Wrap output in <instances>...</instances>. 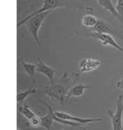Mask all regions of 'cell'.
Segmentation results:
<instances>
[{
    "label": "cell",
    "instance_id": "obj_1",
    "mask_svg": "<svg viewBox=\"0 0 123 130\" xmlns=\"http://www.w3.org/2000/svg\"><path fill=\"white\" fill-rule=\"evenodd\" d=\"M71 75V78H69L68 73L65 72L59 79L54 80L53 84L46 86L42 92L51 99L58 101L59 104L63 105L64 101H66V96L73 81L71 78L74 76V72Z\"/></svg>",
    "mask_w": 123,
    "mask_h": 130
},
{
    "label": "cell",
    "instance_id": "obj_2",
    "mask_svg": "<svg viewBox=\"0 0 123 130\" xmlns=\"http://www.w3.org/2000/svg\"><path fill=\"white\" fill-rule=\"evenodd\" d=\"M75 32L79 36H83V37H86V38H91L96 39V40H99L102 42V44L104 46L110 45V46L117 49L118 51L123 53L122 47L119 46V45L116 42L115 39L113 38V36L110 34L96 32L91 31L89 28L84 27L82 25L81 27H78L76 29Z\"/></svg>",
    "mask_w": 123,
    "mask_h": 130
},
{
    "label": "cell",
    "instance_id": "obj_3",
    "mask_svg": "<svg viewBox=\"0 0 123 130\" xmlns=\"http://www.w3.org/2000/svg\"><path fill=\"white\" fill-rule=\"evenodd\" d=\"M53 10H48L46 12L39 13L38 14H35L34 16L29 18L27 21H25L23 25H25L28 32L34 38L35 41L37 42L38 45H40V41L38 38V31L40 27L42 26L45 19L46 18L48 14L52 12Z\"/></svg>",
    "mask_w": 123,
    "mask_h": 130
},
{
    "label": "cell",
    "instance_id": "obj_4",
    "mask_svg": "<svg viewBox=\"0 0 123 130\" xmlns=\"http://www.w3.org/2000/svg\"><path fill=\"white\" fill-rule=\"evenodd\" d=\"M69 4H70V0H44L42 2V7L38 9L37 11H35L34 13L28 15L25 19L20 20L17 23V27L19 28L29 18L34 16L35 14H38L39 13L46 12V11H48V10H53V9L58 8V7H66L67 9H68L69 7H70Z\"/></svg>",
    "mask_w": 123,
    "mask_h": 130
},
{
    "label": "cell",
    "instance_id": "obj_5",
    "mask_svg": "<svg viewBox=\"0 0 123 130\" xmlns=\"http://www.w3.org/2000/svg\"><path fill=\"white\" fill-rule=\"evenodd\" d=\"M117 105L116 113H113L111 110L107 111V113L112 120V130L122 129V114H123V96H119L115 101Z\"/></svg>",
    "mask_w": 123,
    "mask_h": 130
},
{
    "label": "cell",
    "instance_id": "obj_6",
    "mask_svg": "<svg viewBox=\"0 0 123 130\" xmlns=\"http://www.w3.org/2000/svg\"><path fill=\"white\" fill-rule=\"evenodd\" d=\"M91 31L99 32V33H106L110 34L111 35H115L117 38H121L123 40V36L122 35H119L118 31H115V29L112 28V27L110 25L106 22L103 21L102 20H99L98 23L92 28H89Z\"/></svg>",
    "mask_w": 123,
    "mask_h": 130
},
{
    "label": "cell",
    "instance_id": "obj_7",
    "mask_svg": "<svg viewBox=\"0 0 123 130\" xmlns=\"http://www.w3.org/2000/svg\"><path fill=\"white\" fill-rule=\"evenodd\" d=\"M55 114L58 117L61 118L63 119H66L68 121L71 122H77V123H80L82 124H91L92 122H101L102 121V119L101 118H97V119H90V118H81L77 117H73L67 113H65L63 111H55Z\"/></svg>",
    "mask_w": 123,
    "mask_h": 130
},
{
    "label": "cell",
    "instance_id": "obj_8",
    "mask_svg": "<svg viewBox=\"0 0 123 130\" xmlns=\"http://www.w3.org/2000/svg\"><path fill=\"white\" fill-rule=\"evenodd\" d=\"M38 63L37 64V69H36L37 73H40L44 74L49 80L50 84H53L54 81V75L55 73V69L48 66L42 62V60L40 58H38Z\"/></svg>",
    "mask_w": 123,
    "mask_h": 130
},
{
    "label": "cell",
    "instance_id": "obj_9",
    "mask_svg": "<svg viewBox=\"0 0 123 130\" xmlns=\"http://www.w3.org/2000/svg\"><path fill=\"white\" fill-rule=\"evenodd\" d=\"M39 102L42 103L44 105H45L48 110V113L45 117H40L41 119V126L45 128L47 130H51L52 129V125H53V122L54 121L53 119V113H54V111L52 109L50 105L47 104L46 102L42 101V100H39Z\"/></svg>",
    "mask_w": 123,
    "mask_h": 130
},
{
    "label": "cell",
    "instance_id": "obj_10",
    "mask_svg": "<svg viewBox=\"0 0 123 130\" xmlns=\"http://www.w3.org/2000/svg\"><path fill=\"white\" fill-rule=\"evenodd\" d=\"M101 63L97 60L91 58L83 59L79 63L80 71L79 73H85V72H90L95 70L100 66Z\"/></svg>",
    "mask_w": 123,
    "mask_h": 130
},
{
    "label": "cell",
    "instance_id": "obj_11",
    "mask_svg": "<svg viewBox=\"0 0 123 130\" xmlns=\"http://www.w3.org/2000/svg\"><path fill=\"white\" fill-rule=\"evenodd\" d=\"M97 2L102 7L109 11L114 17H116L117 20L122 24V26L123 27V17H121L117 12L115 7L113 5L111 0H97Z\"/></svg>",
    "mask_w": 123,
    "mask_h": 130
},
{
    "label": "cell",
    "instance_id": "obj_12",
    "mask_svg": "<svg viewBox=\"0 0 123 130\" xmlns=\"http://www.w3.org/2000/svg\"><path fill=\"white\" fill-rule=\"evenodd\" d=\"M91 88V86L84 85L83 84H77L69 89V91L66 96V101L68 100V99H70L71 97H79L83 96L85 89Z\"/></svg>",
    "mask_w": 123,
    "mask_h": 130
},
{
    "label": "cell",
    "instance_id": "obj_13",
    "mask_svg": "<svg viewBox=\"0 0 123 130\" xmlns=\"http://www.w3.org/2000/svg\"><path fill=\"white\" fill-rule=\"evenodd\" d=\"M22 65L23 69L25 72L28 75V76L30 77L31 81L35 84L36 82V79H35V74H36V69H37V64H32V63H25V61L20 60Z\"/></svg>",
    "mask_w": 123,
    "mask_h": 130
},
{
    "label": "cell",
    "instance_id": "obj_14",
    "mask_svg": "<svg viewBox=\"0 0 123 130\" xmlns=\"http://www.w3.org/2000/svg\"><path fill=\"white\" fill-rule=\"evenodd\" d=\"M99 22V19L92 14H86L81 19V25L86 28H92Z\"/></svg>",
    "mask_w": 123,
    "mask_h": 130
},
{
    "label": "cell",
    "instance_id": "obj_15",
    "mask_svg": "<svg viewBox=\"0 0 123 130\" xmlns=\"http://www.w3.org/2000/svg\"><path fill=\"white\" fill-rule=\"evenodd\" d=\"M36 92H37V90L33 87H31L25 91L18 93L17 96V103L18 104H22L27 97L29 96L30 95H32V94H35Z\"/></svg>",
    "mask_w": 123,
    "mask_h": 130
},
{
    "label": "cell",
    "instance_id": "obj_16",
    "mask_svg": "<svg viewBox=\"0 0 123 130\" xmlns=\"http://www.w3.org/2000/svg\"><path fill=\"white\" fill-rule=\"evenodd\" d=\"M18 111H19L20 113H21L22 115H24L29 120L35 116V114L30 109V106L26 104H23L19 106Z\"/></svg>",
    "mask_w": 123,
    "mask_h": 130
},
{
    "label": "cell",
    "instance_id": "obj_17",
    "mask_svg": "<svg viewBox=\"0 0 123 130\" xmlns=\"http://www.w3.org/2000/svg\"><path fill=\"white\" fill-rule=\"evenodd\" d=\"M29 124L33 127H38V126H41V119H40V117H38V116L35 115V117H33L31 119L29 120Z\"/></svg>",
    "mask_w": 123,
    "mask_h": 130
},
{
    "label": "cell",
    "instance_id": "obj_18",
    "mask_svg": "<svg viewBox=\"0 0 123 130\" xmlns=\"http://www.w3.org/2000/svg\"><path fill=\"white\" fill-rule=\"evenodd\" d=\"M115 7L118 14L123 17V0H117V3Z\"/></svg>",
    "mask_w": 123,
    "mask_h": 130
},
{
    "label": "cell",
    "instance_id": "obj_19",
    "mask_svg": "<svg viewBox=\"0 0 123 130\" xmlns=\"http://www.w3.org/2000/svg\"><path fill=\"white\" fill-rule=\"evenodd\" d=\"M116 87L117 88H119V89H122V90H123V78H122V79H120L116 84Z\"/></svg>",
    "mask_w": 123,
    "mask_h": 130
},
{
    "label": "cell",
    "instance_id": "obj_20",
    "mask_svg": "<svg viewBox=\"0 0 123 130\" xmlns=\"http://www.w3.org/2000/svg\"><path fill=\"white\" fill-rule=\"evenodd\" d=\"M71 128H73V126H68V125H64V128L62 130H70Z\"/></svg>",
    "mask_w": 123,
    "mask_h": 130
},
{
    "label": "cell",
    "instance_id": "obj_21",
    "mask_svg": "<svg viewBox=\"0 0 123 130\" xmlns=\"http://www.w3.org/2000/svg\"><path fill=\"white\" fill-rule=\"evenodd\" d=\"M18 130H20V129H18Z\"/></svg>",
    "mask_w": 123,
    "mask_h": 130
}]
</instances>
